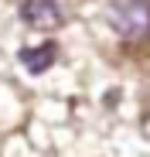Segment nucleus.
<instances>
[{"mask_svg":"<svg viewBox=\"0 0 150 157\" xmlns=\"http://www.w3.org/2000/svg\"><path fill=\"white\" fill-rule=\"evenodd\" d=\"M109 24L123 41H143L150 38V0H113Z\"/></svg>","mask_w":150,"mask_h":157,"instance_id":"nucleus-1","label":"nucleus"},{"mask_svg":"<svg viewBox=\"0 0 150 157\" xmlns=\"http://www.w3.org/2000/svg\"><path fill=\"white\" fill-rule=\"evenodd\" d=\"M21 17L34 31H55V28L65 24V10H62L58 0H24L21 4Z\"/></svg>","mask_w":150,"mask_h":157,"instance_id":"nucleus-2","label":"nucleus"},{"mask_svg":"<svg viewBox=\"0 0 150 157\" xmlns=\"http://www.w3.org/2000/svg\"><path fill=\"white\" fill-rule=\"evenodd\" d=\"M55 58H58V44H55V41H44V44H38V48H21V65L28 68L31 75L48 72V68L55 65Z\"/></svg>","mask_w":150,"mask_h":157,"instance_id":"nucleus-3","label":"nucleus"}]
</instances>
